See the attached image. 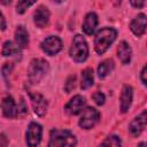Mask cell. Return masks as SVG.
Wrapping results in <instances>:
<instances>
[{
  "mask_svg": "<svg viewBox=\"0 0 147 147\" xmlns=\"http://www.w3.org/2000/svg\"><path fill=\"white\" fill-rule=\"evenodd\" d=\"M117 31L114 28H102L95 34L94 47L98 54H103L109 46L115 41Z\"/></svg>",
  "mask_w": 147,
  "mask_h": 147,
  "instance_id": "cell-1",
  "label": "cell"
},
{
  "mask_svg": "<svg viewBox=\"0 0 147 147\" xmlns=\"http://www.w3.org/2000/svg\"><path fill=\"white\" fill-rule=\"evenodd\" d=\"M77 144L76 137L68 130L53 129L49 137V147H62V146H75Z\"/></svg>",
  "mask_w": 147,
  "mask_h": 147,
  "instance_id": "cell-2",
  "label": "cell"
},
{
  "mask_svg": "<svg viewBox=\"0 0 147 147\" xmlns=\"http://www.w3.org/2000/svg\"><path fill=\"white\" fill-rule=\"evenodd\" d=\"M48 71V62L44 59H34L30 62L28 68V78L30 83L37 84Z\"/></svg>",
  "mask_w": 147,
  "mask_h": 147,
  "instance_id": "cell-3",
  "label": "cell"
},
{
  "mask_svg": "<svg viewBox=\"0 0 147 147\" xmlns=\"http://www.w3.org/2000/svg\"><path fill=\"white\" fill-rule=\"evenodd\" d=\"M88 55L87 42L83 36L76 34L72 39V45L70 48V56L76 62H84Z\"/></svg>",
  "mask_w": 147,
  "mask_h": 147,
  "instance_id": "cell-4",
  "label": "cell"
},
{
  "mask_svg": "<svg viewBox=\"0 0 147 147\" xmlns=\"http://www.w3.org/2000/svg\"><path fill=\"white\" fill-rule=\"evenodd\" d=\"M99 119H100V113L95 108L87 107L82 113L79 119V126L85 130H90L99 122Z\"/></svg>",
  "mask_w": 147,
  "mask_h": 147,
  "instance_id": "cell-5",
  "label": "cell"
},
{
  "mask_svg": "<svg viewBox=\"0 0 147 147\" xmlns=\"http://www.w3.org/2000/svg\"><path fill=\"white\" fill-rule=\"evenodd\" d=\"M41 133H42V129L40 124L34 122L30 123L25 133V141L28 146H37L41 140Z\"/></svg>",
  "mask_w": 147,
  "mask_h": 147,
  "instance_id": "cell-6",
  "label": "cell"
},
{
  "mask_svg": "<svg viewBox=\"0 0 147 147\" xmlns=\"http://www.w3.org/2000/svg\"><path fill=\"white\" fill-rule=\"evenodd\" d=\"M41 49L48 55H55L62 49V41L56 36H49L41 42Z\"/></svg>",
  "mask_w": 147,
  "mask_h": 147,
  "instance_id": "cell-7",
  "label": "cell"
},
{
  "mask_svg": "<svg viewBox=\"0 0 147 147\" xmlns=\"http://www.w3.org/2000/svg\"><path fill=\"white\" fill-rule=\"evenodd\" d=\"M147 125V110L138 115L129 125V131L133 137L139 136Z\"/></svg>",
  "mask_w": 147,
  "mask_h": 147,
  "instance_id": "cell-8",
  "label": "cell"
},
{
  "mask_svg": "<svg viewBox=\"0 0 147 147\" xmlns=\"http://www.w3.org/2000/svg\"><path fill=\"white\" fill-rule=\"evenodd\" d=\"M29 94H30V99H31V103H32L34 113L38 116H44L46 114V110H47V101H46V99L40 93H37V92L36 93L30 92Z\"/></svg>",
  "mask_w": 147,
  "mask_h": 147,
  "instance_id": "cell-9",
  "label": "cell"
},
{
  "mask_svg": "<svg viewBox=\"0 0 147 147\" xmlns=\"http://www.w3.org/2000/svg\"><path fill=\"white\" fill-rule=\"evenodd\" d=\"M86 106V100L82 95H75L65 106V111L69 115H77L84 110Z\"/></svg>",
  "mask_w": 147,
  "mask_h": 147,
  "instance_id": "cell-10",
  "label": "cell"
},
{
  "mask_svg": "<svg viewBox=\"0 0 147 147\" xmlns=\"http://www.w3.org/2000/svg\"><path fill=\"white\" fill-rule=\"evenodd\" d=\"M147 28V16L145 14H138L130 23V29L136 36H141Z\"/></svg>",
  "mask_w": 147,
  "mask_h": 147,
  "instance_id": "cell-11",
  "label": "cell"
},
{
  "mask_svg": "<svg viewBox=\"0 0 147 147\" xmlns=\"http://www.w3.org/2000/svg\"><path fill=\"white\" fill-rule=\"evenodd\" d=\"M33 21L34 24L38 28H45L49 21V11L46 7L40 6L37 8V10L33 14Z\"/></svg>",
  "mask_w": 147,
  "mask_h": 147,
  "instance_id": "cell-12",
  "label": "cell"
},
{
  "mask_svg": "<svg viewBox=\"0 0 147 147\" xmlns=\"http://www.w3.org/2000/svg\"><path fill=\"white\" fill-rule=\"evenodd\" d=\"M2 113H3V116L8 118H13L18 114L16 103L10 95H7L2 99Z\"/></svg>",
  "mask_w": 147,
  "mask_h": 147,
  "instance_id": "cell-13",
  "label": "cell"
},
{
  "mask_svg": "<svg viewBox=\"0 0 147 147\" xmlns=\"http://www.w3.org/2000/svg\"><path fill=\"white\" fill-rule=\"evenodd\" d=\"M119 101H121V111L122 113L127 111V109L130 108L131 102H132V87L131 86L125 85L123 87Z\"/></svg>",
  "mask_w": 147,
  "mask_h": 147,
  "instance_id": "cell-14",
  "label": "cell"
},
{
  "mask_svg": "<svg viewBox=\"0 0 147 147\" xmlns=\"http://www.w3.org/2000/svg\"><path fill=\"white\" fill-rule=\"evenodd\" d=\"M15 41L16 45L21 48H25L29 45V33L23 25H18L15 31Z\"/></svg>",
  "mask_w": 147,
  "mask_h": 147,
  "instance_id": "cell-15",
  "label": "cell"
},
{
  "mask_svg": "<svg viewBox=\"0 0 147 147\" xmlns=\"http://www.w3.org/2000/svg\"><path fill=\"white\" fill-rule=\"evenodd\" d=\"M98 25V16L95 13H88L83 23V31L86 34H92Z\"/></svg>",
  "mask_w": 147,
  "mask_h": 147,
  "instance_id": "cell-16",
  "label": "cell"
},
{
  "mask_svg": "<svg viewBox=\"0 0 147 147\" xmlns=\"http://www.w3.org/2000/svg\"><path fill=\"white\" fill-rule=\"evenodd\" d=\"M117 55L118 59L121 60V62L123 64H127L131 60V47L129 46V44L126 41H122L118 45L117 48Z\"/></svg>",
  "mask_w": 147,
  "mask_h": 147,
  "instance_id": "cell-17",
  "label": "cell"
},
{
  "mask_svg": "<svg viewBox=\"0 0 147 147\" xmlns=\"http://www.w3.org/2000/svg\"><path fill=\"white\" fill-rule=\"evenodd\" d=\"M21 47L14 45L11 41H6L2 46V55L3 56H13V55H21Z\"/></svg>",
  "mask_w": 147,
  "mask_h": 147,
  "instance_id": "cell-18",
  "label": "cell"
},
{
  "mask_svg": "<svg viewBox=\"0 0 147 147\" xmlns=\"http://www.w3.org/2000/svg\"><path fill=\"white\" fill-rule=\"evenodd\" d=\"M93 85V70L91 68H86L82 72V84L80 87L83 90H87Z\"/></svg>",
  "mask_w": 147,
  "mask_h": 147,
  "instance_id": "cell-19",
  "label": "cell"
},
{
  "mask_svg": "<svg viewBox=\"0 0 147 147\" xmlns=\"http://www.w3.org/2000/svg\"><path fill=\"white\" fill-rule=\"evenodd\" d=\"M113 69H114V62H113V60H105L98 67V75H99L100 78H105L108 74H110V71Z\"/></svg>",
  "mask_w": 147,
  "mask_h": 147,
  "instance_id": "cell-20",
  "label": "cell"
},
{
  "mask_svg": "<svg viewBox=\"0 0 147 147\" xmlns=\"http://www.w3.org/2000/svg\"><path fill=\"white\" fill-rule=\"evenodd\" d=\"M36 2V0H18L17 6H16V10L18 14H23L30 6H32Z\"/></svg>",
  "mask_w": 147,
  "mask_h": 147,
  "instance_id": "cell-21",
  "label": "cell"
},
{
  "mask_svg": "<svg viewBox=\"0 0 147 147\" xmlns=\"http://www.w3.org/2000/svg\"><path fill=\"white\" fill-rule=\"evenodd\" d=\"M121 139L117 136H110L102 142L103 146H121Z\"/></svg>",
  "mask_w": 147,
  "mask_h": 147,
  "instance_id": "cell-22",
  "label": "cell"
},
{
  "mask_svg": "<svg viewBox=\"0 0 147 147\" xmlns=\"http://www.w3.org/2000/svg\"><path fill=\"white\" fill-rule=\"evenodd\" d=\"M75 86H76V76L74 75V76L68 77V79H67V82L64 84V91L67 93H70L75 88Z\"/></svg>",
  "mask_w": 147,
  "mask_h": 147,
  "instance_id": "cell-23",
  "label": "cell"
},
{
  "mask_svg": "<svg viewBox=\"0 0 147 147\" xmlns=\"http://www.w3.org/2000/svg\"><path fill=\"white\" fill-rule=\"evenodd\" d=\"M92 99L95 101V103L96 105H99V106H101V105H103L105 103V94H102L101 92H95L93 95H92Z\"/></svg>",
  "mask_w": 147,
  "mask_h": 147,
  "instance_id": "cell-24",
  "label": "cell"
},
{
  "mask_svg": "<svg viewBox=\"0 0 147 147\" xmlns=\"http://www.w3.org/2000/svg\"><path fill=\"white\" fill-rule=\"evenodd\" d=\"M11 69H13V64H11V63H6V64L2 67V76H3V78H6V77L10 74Z\"/></svg>",
  "mask_w": 147,
  "mask_h": 147,
  "instance_id": "cell-25",
  "label": "cell"
},
{
  "mask_svg": "<svg viewBox=\"0 0 147 147\" xmlns=\"http://www.w3.org/2000/svg\"><path fill=\"white\" fill-rule=\"evenodd\" d=\"M17 111H18V115H20V114L24 115V114L26 113V106H25V102H24L23 99H21V102H20V106H18V108H17Z\"/></svg>",
  "mask_w": 147,
  "mask_h": 147,
  "instance_id": "cell-26",
  "label": "cell"
},
{
  "mask_svg": "<svg viewBox=\"0 0 147 147\" xmlns=\"http://www.w3.org/2000/svg\"><path fill=\"white\" fill-rule=\"evenodd\" d=\"M131 5L134 7V8H142L144 5H145V0H130Z\"/></svg>",
  "mask_w": 147,
  "mask_h": 147,
  "instance_id": "cell-27",
  "label": "cell"
},
{
  "mask_svg": "<svg viewBox=\"0 0 147 147\" xmlns=\"http://www.w3.org/2000/svg\"><path fill=\"white\" fill-rule=\"evenodd\" d=\"M141 80L147 86V65H145L144 69H142V71H141Z\"/></svg>",
  "mask_w": 147,
  "mask_h": 147,
  "instance_id": "cell-28",
  "label": "cell"
},
{
  "mask_svg": "<svg viewBox=\"0 0 147 147\" xmlns=\"http://www.w3.org/2000/svg\"><path fill=\"white\" fill-rule=\"evenodd\" d=\"M0 137H1V138H0V139H1V142H0V146H6V145H7V142H6V137H5V134L2 133V134H1Z\"/></svg>",
  "mask_w": 147,
  "mask_h": 147,
  "instance_id": "cell-29",
  "label": "cell"
},
{
  "mask_svg": "<svg viewBox=\"0 0 147 147\" xmlns=\"http://www.w3.org/2000/svg\"><path fill=\"white\" fill-rule=\"evenodd\" d=\"M1 29L5 30L6 29V22H5V16L1 15Z\"/></svg>",
  "mask_w": 147,
  "mask_h": 147,
  "instance_id": "cell-30",
  "label": "cell"
},
{
  "mask_svg": "<svg viewBox=\"0 0 147 147\" xmlns=\"http://www.w3.org/2000/svg\"><path fill=\"white\" fill-rule=\"evenodd\" d=\"M10 1L11 0H1V3L2 5H8V3H10Z\"/></svg>",
  "mask_w": 147,
  "mask_h": 147,
  "instance_id": "cell-31",
  "label": "cell"
},
{
  "mask_svg": "<svg viewBox=\"0 0 147 147\" xmlns=\"http://www.w3.org/2000/svg\"><path fill=\"white\" fill-rule=\"evenodd\" d=\"M53 1H55V2H62L63 0H53Z\"/></svg>",
  "mask_w": 147,
  "mask_h": 147,
  "instance_id": "cell-32",
  "label": "cell"
}]
</instances>
